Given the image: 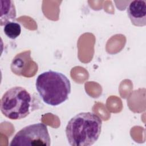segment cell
<instances>
[{"label":"cell","instance_id":"obj_5","mask_svg":"<svg viewBox=\"0 0 146 146\" xmlns=\"http://www.w3.org/2000/svg\"><path fill=\"white\" fill-rule=\"evenodd\" d=\"M128 16L132 24L135 26L143 27L146 25V1L134 0L127 7Z\"/></svg>","mask_w":146,"mask_h":146},{"label":"cell","instance_id":"obj_8","mask_svg":"<svg viewBox=\"0 0 146 146\" xmlns=\"http://www.w3.org/2000/svg\"><path fill=\"white\" fill-rule=\"evenodd\" d=\"M3 31L9 38L15 39L21 33V26L17 22H9L4 25Z\"/></svg>","mask_w":146,"mask_h":146},{"label":"cell","instance_id":"obj_4","mask_svg":"<svg viewBox=\"0 0 146 146\" xmlns=\"http://www.w3.org/2000/svg\"><path fill=\"white\" fill-rule=\"evenodd\" d=\"M51 139L47 126L42 123L30 124L19 130L14 136L11 146L50 145Z\"/></svg>","mask_w":146,"mask_h":146},{"label":"cell","instance_id":"obj_3","mask_svg":"<svg viewBox=\"0 0 146 146\" xmlns=\"http://www.w3.org/2000/svg\"><path fill=\"white\" fill-rule=\"evenodd\" d=\"M32 100L31 94L25 88L21 86L11 87L1 98V112L11 120L23 119L30 112Z\"/></svg>","mask_w":146,"mask_h":146},{"label":"cell","instance_id":"obj_1","mask_svg":"<svg viewBox=\"0 0 146 146\" xmlns=\"http://www.w3.org/2000/svg\"><path fill=\"white\" fill-rule=\"evenodd\" d=\"M102 125L101 118L91 112L78 113L68 122L66 135L72 146H89L99 139Z\"/></svg>","mask_w":146,"mask_h":146},{"label":"cell","instance_id":"obj_6","mask_svg":"<svg viewBox=\"0 0 146 146\" xmlns=\"http://www.w3.org/2000/svg\"><path fill=\"white\" fill-rule=\"evenodd\" d=\"M33 62L30 50L21 52L13 58L10 66L11 70L17 75H23L27 67Z\"/></svg>","mask_w":146,"mask_h":146},{"label":"cell","instance_id":"obj_2","mask_svg":"<svg viewBox=\"0 0 146 146\" xmlns=\"http://www.w3.org/2000/svg\"><path fill=\"white\" fill-rule=\"evenodd\" d=\"M38 93L47 104L57 106L66 101L71 93V83L61 72L48 70L39 74L35 82Z\"/></svg>","mask_w":146,"mask_h":146},{"label":"cell","instance_id":"obj_7","mask_svg":"<svg viewBox=\"0 0 146 146\" xmlns=\"http://www.w3.org/2000/svg\"><path fill=\"white\" fill-rule=\"evenodd\" d=\"M0 25L2 26L9 22H14L17 16L15 7L11 0H0Z\"/></svg>","mask_w":146,"mask_h":146}]
</instances>
